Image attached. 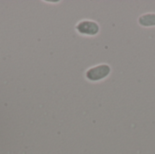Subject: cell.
Wrapping results in <instances>:
<instances>
[{
  "instance_id": "obj_1",
  "label": "cell",
  "mask_w": 155,
  "mask_h": 154,
  "mask_svg": "<svg viewBox=\"0 0 155 154\" xmlns=\"http://www.w3.org/2000/svg\"><path fill=\"white\" fill-rule=\"evenodd\" d=\"M112 73V67L106 63L99 64L88 68L84 73V77L86 80L92 83L101 82L106 79Z\"/></svg>"
},
{
  "instance_id": "obj_3",
  "label": "cell",
  "mask_w": 155,
  "mask_h": 154,
  "mask_svg": "<svg viewBox=\"0 0 155 154\" xmlns=\"http://www.w3.org/2000/svg\"><path fill=\"white\" fill-rule=\"evenodd\" d=\"M137 21L143 27H155V12L144 13L141 15Z\"/></svg>"
},
{
  "instance_id": "obj_2",
  "label": "cell",
  "mask_w": 155,
  "mask_h": 154,
  "mask_svg": "<svg viewBox=\"0 0 155 154\" xmlns=\"http://www.w3.org/2000/svg\"><path fill=\"white\" fill-rule=\"evenodd\" d=\"M75 30L81 35L95 36L100 33V25L92 19H83L75 25Z\"/></svg>"
}]
</instances>
